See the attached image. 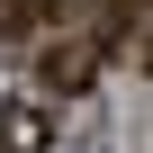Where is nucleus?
<instances>
[{"label": "nucleus", "instance_id": "1", "mask_svg": "<svg viewBox=\"0 0 153 153\" xmlns=\"http://www.w3.org/2000/svg\"><path fill=\"white\" fill-rule=\"evenodd\" d=\"M90 36H99V45H126V54L153 72V0H99Z\"/></svg>", "mask_w": 153, "mask_h": 153}, {"label": "nucleus", "instance_id": "2", "mask_svg": "<svg viewBox=\"0 0 153 153\" xmlns=\"http://www.w3.org/2000/svg\"><path fill=\"white\" fill-rule=\"evenodd\" d=\"M90 63H99V36H54L45 45V90H90Z\"/></svg>", "mask_w": 153, "mask_h": 153}]
</instances>
